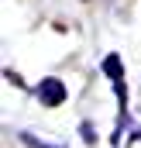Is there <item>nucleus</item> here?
Here are the masks:
<instances>
[{"label":"nucleus","instance_id":"1","mask_svg":"<svg viewBox=\"0 0 141 148\" xmlns=\"http://www.w3.org/2000/svg\"><path fill=\"white\" fill-rule=\"evenodd\" d=\"M35 93H38V100H41V103H48V107H59V103L69 97V93H66V83H62V79H55V76L41 79Z\"/></svg>","mask_w":141,"mask_h":148},{"label":"nucleus","instance_id":"2","mask_svg":"<svg viewBox=\"0 0 141 148\" xmlns=\"http://www.w3.org/2000/svg\"><path fill=\"white\" fill-rule=\"evenodd\" d=\"M21 141L31 148H62V145H48V141H41V138H35V134H21Z\"/></svg>","mask_w":141,"mask_h":148},{"label":"nucleus","instance_id":"3","mask_svg":"<svg viewBox=\"0 0 141 148\" xmlns=\"http://www.w3.org/2000/svg\"><path fill=\"white\" fill-rule=\"evenodd\" d=\"M83 138H86V141H97V134H93V127H90V124H83Z\"/></svg>","mask_w":141,"mask_h":148}]
</instances>
